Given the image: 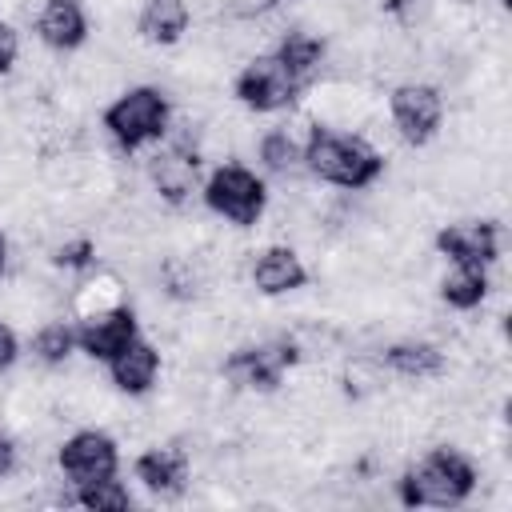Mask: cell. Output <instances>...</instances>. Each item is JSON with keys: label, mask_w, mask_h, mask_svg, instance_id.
Listing matches in <instances>:
<instances>
[{"label": "cell", "mask_w": 512, "mask_h": 512, "mask_svg": "<svg viewBox=\"0 0 512 512\" xmlns=\"http://www.w3.org/2000/svg\"><path fill=\"white\" fill-rule=\"evenodd\" d=\"M168 116H172V100L160 84H128L112 96V104L104 108V132L124 148H148L160 144L168 132Z\"/></svg>", "instance_id": "3957f363"}, {"label": "cell", "mask_w": 512, "mask_h": 512, "mask_svg": "<svg viewBox=\"0 0 512 512\" xmlns=\"http://www.w3.org/2000/svg\"><path fill=\"white\" fill-rule=\"evenodd\" d=\"M248 284H252L260 296H268V300L292 296V292H300V288L308 284V264H304V256H300L296 244L272 240V244H264V248L248 260Z\"/></svg>", "instance_id": "30bf717a"}, {"label": "cell", "mask_w": 512, "mask_h": 512, "mask_svg": "<svg viewBox=\"0 0 512 512\" xmlns=\"http://www.w3.org/2000/svg\"><path fill=\"white\" fill-rule=\"evenodd\" d=\"M136 480L148 488L152 504L180 500L188 492V480H192V460H188V452L180 444H156V448L140 452Z\"/></svg>", "instance_id": "4fadbf2b"}, {"label": "cell", "mask_w": 512, "mask_h": 512, "mask_svg": "<svg viewBox=\"0 0 512 512\" xmlns=\"http://www.w3.org/2000/svg\"><path fill=\"white\" fill-rule=\"evenodd\" d=\"M204 208L228 228H252L268 208V184L240 160H224L204 180Z\"/></svg>", "instance_id": "277c9868"}, {"label": "cell", "mask_w": 512, "mask_h": 512, "mask_svg": "<svg viewBox=\"0 0 512 512\" xmlns=\"http://www.w3.org/2000/svg\"><path fill=\"white\" fill-rule=\"evenodd\" d=\"M56 468H60V476L72 488L76 484H88V480L116 476V468H120L116 440L104 428H76V432H68L56 444Z\"/></svg>", "instance_id": "52a82bcc"}, {"label": "cell", "mask_w": 512, "mask_h": 512, "mask_svg": "<svg viewBox=\"0 0 512 512\" xmlns=\"http://www.w3.org/2000/svg\"><path fill=\"white\" fill-rule=\"evenodd\" d=\"M300 88L304 84L276 52H256L252 60H244L236 76V96L248 112H284L296 104Z\"/></svg>", "instance_id": "8992f818"}, {"label": "cell", "mask_w": 512, "mask_h": 512, "mask_svg": "<svg viewBox=\"0 0 512 512\" xmlns=\"http://www.w3.org/2000/svg\"><path fill=\"white\" fill-rule=\"evenodd\" d=\"M140 332V316H136V308H128V304H100V308H88V312H80V324H76V344H80V352L84 356H92V360H108L116 348H124L132 336Z\"/></svg>", "instance_id": "9c48e42d"}, {"label": "cell", "mask_w": 512, "mask_h": 512, "mask_svg": "<svg viewBox=\"0 0 512 512\" xmlns=\"http://www.w3.org/2000/svg\"><path fill=\"white\" fill-rule=\"evenodd\" d=\"M436 252L444 260H460V264H496L504 256V228L496 220L484 216H468V220H452L436 232Z\"/></svg>", "instance_id": "ba28073f"}, {"label": "cell", "mask_w": 512, "mask_h": 512, "mask_svg": "<svg viewBox=\"0 0 512 512\" xmlns=\"http://www.w3.org/2000/svg\"><path fill=\"white\" fill-rule=\"evenodd\" d=\"M16 360H20V336L8 320H0V376L8 368H16Z\"/></svg>", "instance_id": "7402d4cb"}, {"label": "cell", "mask_w": 512, "mask_h": 512, "mask_svg": "<svg viewBox=\"0 0 512 512\" xmlns=\"http://www.w3.org/2000/svg\"><path fill=\"white\" fill-rule=\"evenodd\" d=\"M104 368H108V384L120 392V396H148L152 388H156V380H160V372H164V360H160V348H156V340H148V336H132L124 348H116L108 360H104Z\"/></svg>", "instance_id": "7c38bea8"}, {"label": "cell", "mask_w": 512, "mask_h": 512, "mask_svg": "<svg viewBox=\"0 0 512 512\" xmlns=\"http://www.w3.org/2000/svg\"><path fill=\"white\" fill-rule=\"evenodd\" d=\"M72 496H76V504H80V508H92V512H124V508H132V504H136V496L128 492V484H124V480H116V476L76 484V488H72Z\"/></svg>", "instance_id": "d6986e66"}, {"label": "cell", "mask_w": 512, "mask_h": 512, "mask_svg": "<svg viewBox=\"0 0 512 512\" xmlns=\"http://www.w3.org/2000/svg\"><path fill=\"white\" fill-rule=\"evenodd\" d=\"M480 472L476 464L452 448V444H436L424 456L408 460V468L400 472V500L404 504H420V508H460L472 488H476Z\"/></svg>", "instance_id": "7a4b0ae2"}, {"label": "cell", "mask_w": 512, "mask_h": 512, "mask_svg": "<svg viewBox=\"0 0 512 512\" xmlns=\"http://www.w3.org/2000/svg\"><path fill=\"white\" fill-rule=\"evenodd\" d=\"M36 40L52 52H76L88 40V8L80 0H44L36 12Z\"/></svg>", "instance_id": "5bb4252c"}, {"label": "cell", "mask_w": 512, "mask_h": 512, "mask_svg": "<svg viewBox=\"0 0 512 512\" xmlns=\"http://www.w3.org/2000/svg\"><path fill=\"white\" fill-rule=\"evenodd\" d=\"M72 352H80L76 344V324L68 320H40L36 332H32V360L44 364V368H60Z\"/></svg>", "instance_id": "ac0fdd59"}, {"label": "cell", "mask_w": 512, "mask_h": 512, "mask_svg": "<svg viewBox=\"0 0 512 512\" xmlns=\"http://www.w3.org/2000/svg\"><path fill=\"white\" fill-rule=\"evenodd\" d=\"M380 356H384L388 372L400 376V380H416V384H420V380H436V376L444 372V352H440V344H432V340H424V336L392 340V344L380 348Z\"/></svg>", "instance_id": "2e32d148"}, {"label": "cell", "mask_w": 512, "mask_h": 512, "mask_svg": "<svg viewBox=\"0 0 512 512\" xmlns=\"http://www.w3.org/2000/svg\"><path fill=\"white\" fill-rule=\"evenodd\" d=\"M304 172L312 180L332 184V188L360 192V188H372L380 180L384 160L376 156V148L360 132L316 124L304 140Z\"/></svg>", "instance_id": "6da1fadb"}, {"label": "cell", "mask_w": 512, "mask_h": 512, "mask_svg": "<svg viewBox=\"0 0 512 512\" xmlns=\"http://www.w3.org/2000/svg\"><path fill=\"white\" fill-rule=\"evenodd\" d=\"M388 124L408 148H428L444 128V88L432 80H400L388 92Z\"/></svg>", "instance_id": "5b68a950"}, {"label": "cell", "mask_w": 512, "mask_h": 512, "mask_svg": "<svg viewBox=\"0 0 512 512\" xmlns=\"http://www.w3.org/2000/svg\"><path fill=\"white\" fill-rule=\"evenodd\" d=\"M436 288H440V300H444L448 308H456V312H472V308H480V304L488 300V292H492V276H488L484 264H460V260H448V268L440 272Z\"/></svg>", "instance_id": "e0dca14e"}, {"label": "cell", "mask_w": 512, "mask_h": 512, "mask_svg": "<svg viewBox=\"0 0 512 512\" xmlns=\"http://www.w3.org/2000/svg\"><path fill=\"white\" fill-rule=\"evenodd\" d=\"M192 12L188 0H140L136 8V36L152 48H172L188 36Z\"/></svg>", "instance_id": "9a60e30c"}, {"label": "cell", "mask_w": 512, "mask_h": 512, "mask_svg": "<svg viewBox=\"0 0 512 512\" xmlns=\"http://www.w3.org/2000/svg\"><path fill=\"white\" fill-rule=\"evenodd\" d=\"M8 264H12V240H8V232L0 228V276L8 272Z\"/></svg>", "instance_id": "cb8c5ba5"}, {"label": "cell", "mask_w": 512, "mask_h": 512, "mask_svg": "<svg viewBox=\"0 0 512 512\" xmlns=\"http://www.w3.org/2000/svg\"><path fill=\"white\" fill-rule=\"evenodd\" d=\"M144 176L168 208H180L200 188V156L184 152V148H172V144H160L144 156Z\"/></svg>", "instance_id": "8fae6325"}, {"label": "cell", "mask_w": 512, "mask_h": 512, "mask_svg": "<svg viewBox=\"0 0 512 512\" xmlns=\"http://www.w3.org/2000/svg\"><path fill=\"white\" fill-rule=\"evenodd\" d=\"M16 52H20V36H16V28H12L8 20H0V76L12 72Z\"/></svg>", "instance_id": "603a6c76"}, {"label": "cell", "mask_w": 512, "mask_h": 512, "mask_svg": "<svg viewBox=\"0 0 512 512\" xmlns=\"http://www.w3.org/2000/svg\"><path fill=\"white\" fill-rule=\"evenodd\" d=\"M16 468H20V440H16V432L0 428V480L16 476Z\"/></svg>", "instance_id": "44dd1931"}, {"label": "cell", "mask_w": 512, "mask_h": 512, "mask_svg": "<svg viewBox=\"0 0 512 512\" xmlns=\"http://www.w3.org/2000/svg\"><path fill=\"white\" fill-rule=\"evenodd\" d=\"M276 4H280V0H220L224 16H232V20H260V16H268Z\"/></svg>", "instance_id": "ffe728a7"}]
</instances>
